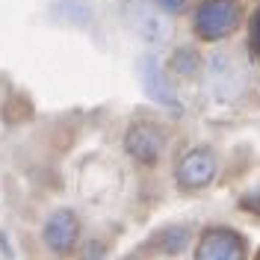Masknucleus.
<instances>
[{
    "label": "nucleus",
    "mask_w": 260,
    "mask_h": 260,
    "mask_svg": "<svg viewBox=\"0 0 260 260\" xmlns=\"http://www.w3.org/2000/svg\"><path fill=\"white\" fill-rule=\"evenodd\" d=\"M124 21L136 39H142L151 48H160L172 39V21L162 15L151 0H130L124 9Z\"/></svg>",
    "instance_id": "2"
},
{
    "label": "nucleus",
    "mask_w": 260,
    "mask_h": 260,
    "mask_svg": "<svg viewBox=\"0 0 260 260\" xmlns=\"http://www.w3.org/2000/svg\"><path fill=\"white\" fill-rule=\"evenodd\" d=\"M139 74H142V83H145V92L151 98H157L160 104H175V95H172V86L162 80L157 62L148 56V59H139Z\"/></svg>",
    "instance_id": "3"
},
{
    "label": "nucleus",
    "mask_w": 260,
    "mask_h": 260,
    "mask_svg": "<svg viewBox=\"0 0 260 260\" xmlns=\"http://www.w3.org/2000/svg\"><path fill=\"white\" fill-rule=\"evenodd\" d=\"M248 86V65L243 56H237L234 50H216L207 59V89L210 98L231 104L245 92Z\"/></svg>",
    "instance_id": "1"
}]
</instances>
